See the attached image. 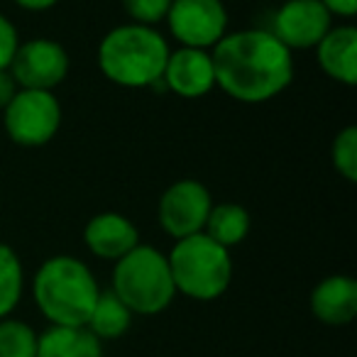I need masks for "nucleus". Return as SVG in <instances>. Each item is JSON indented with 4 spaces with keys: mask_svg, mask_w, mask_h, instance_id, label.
<instances>
[{
    "mask_svg": "<svg viewBox=\"0 0 357 357\" xmlns=\"http://www.w3.org/2000/svg\"><path fill=\"white\" fill-rule=\"evenodd\" d=\"M211 56L215 86L238 103H267L294 81V52L269 30L228 32Z\"/></svg>",
    "mask_w": 357,
    "mask_h": 357,
    "instance_id": "nucleus-1",
    "label": "nucleus"
},
{
    "mask_svg": "<svg viewBox=\"0 0 357 357\" xmlns=\"http://www.w3.org/2000/svg\"><path fill=\"white\" fill-rule=\"evenodd\" d=\"M98 294L100 287L89 264L71 255L45 259L32 277V298L52 326H86Z\"/></svg>",
    "mask_w": 357,
    "mask_h": 357,
    "instance_id": "nucleus-2",
    "label": "nucleus"
},
{
    "mask_svg": "<svg viewBox=\"0 0 357 357\" xmlns=\"http://www.w3.org/2000/svg\"><path fill=\"white\" fill-rule=\"evenodd\" d=\"M169 45L157 27L125 22L108 32L98 45V69L123 89H149L162 79Z\"/></svg>",
    "mask_w": 357,
    "mask_h": 357,
    "instance_id": "nucleus-3",
    "label": "nucleus"
},
{
    "mask_svg": "<svg viewBox=\"0 0 357 357\" xmlns=\"http://www.w3.org/2000/svg\"><path fill=\"white\" fill-rule=\"evenodd\" d=\"M167 262L176 294H184L194 301H215L233 282L230 250L211 240L206 233L176 240L167 255Z\"/></svg>",
    "mask_w": 357,
    "mask_h": 357,
    "instance_id": "nucleus-4",
    "label": "nucleus"
},
{
    "mask_svg": "<svg viewBox=\"0 0 357 357\" xmlns=\"http://www.w3.org/2000/svg\"><path fill=\"white\" fill-rule=\"evenodd\" d=\"M110 291L132 311V316H157L172 306L176 296L167 255L154 245L139 243L113 267Z\"/></svg>",
    "mask_w": 357,
    "mask_h": 357,
    "instance_id": "nucleus-5",
    "label": "nucleus"
},
{
    "mask_svg": "<svg viewBox=\"0 0 357 357\" xmlns=\"http://www.w3.org/2000/svg\"><path fill=\"white\" fill-rule=\"evenodd\" d=\"M8 137L20 147H42L61 128V103L54 91L20 89L3 110Z\"/></svg>",
    "mask_w": 357,
    "mask_h": 357,
    "instance_id": "nucleus-6",
    "label": "nucleus"
},
{
    "mask_svg": "<svg viewBox=\"0 0 357 357\" xmlns=\"http://www.w3.org/2000/svg\"><path fill=\"white\" fill-rule=\"evenodd\" d=\"M164 22L178 45L194 50L211 52L228 35V10L223 0H172Z\"/></svg>",
    "mask_w": 357,
    "mask_h": 357,
    "instance_id": "nucleus-7",
    "label": "nucleus"
},
{
    "mask_svg": "<svg viewBox=\"0 0 357 357\" xmlns=\"http://www.w3.org/2000/svg\"><path fill=\"white\" fill-rule=\"evenodd\" d=\"M213 208L211 191L196 178H178L159 199L157 218L162 230L174 240L204 233V225Z\"/></svg>",
    "mask_w": 357,
    "mask_h": 357,
    "instance_id": "nucleus-8",
    "label": "nucleus"
},
{
    "mask_svg": "<svg viewBox=\"0 0 357 357\" xmlns=\"http://www.w3.org/2000/svg\"><path fill=\"white\" fill-rule=\"evenodd\" d=\"M69 66L71 59L64 45L50 37H35V40L20 42L8 71L20 89L54 91L69 76Z\"/></svg>",
    "mask_w": 357,
    "mask_h": 357,
    "instance_id": "nucleus-9",
    "label": "nucleus"
},
{
    "mask_svg": "<svg viewBox=\"0 0 357 357\" xmlns=\"http://www.w3.org/2000/svg\"><path fill=\"white\" fill-rule=\"evenodd\" d=\"M333 27V15L321 0H287L274 13L272 35L287 50H316Z\"/></svg>",
    "mask_w": 357,
    "mask_h": 357,
    "instance_id": "nucleus-10",
    "label": "nucleus"
},
{
    "mask_svg": "<svg viewBox=\"0 0 357 357\" xmlns=\"http://www.w3.org/2000/svg\"><path fill=\"white\" fill-rule=\"evenodd\" d=\"M162 81L167 93L181 96L189 100L204 98L215 89L213 56L208 50L178 47V50L169 52Z\"/></svg>",
    "mask_w": 357,
    "mask_h": 357,
    "instance_id": "nucleus-11",
    "label": "nucleus"
},
{
    "mask_svg": "<svg viewBox=\"0 0 357 357\" xmlns=\"http://www.w3.org/2000/svg\"><path fill=\"white\" fill-rule=\"evenodd\" d=\"M84 243L98 259L118 262L139 245V233L135 223L115 211L96 213L84 228Z\"/></svg>",
    "mask_w": 357,
    "mask_h": 357,
    "instance_id": "nucleus-12",
    "label": "nucleus"
},
{
    "mask_svg": "<svg viewBox=\"0 0 357 357\" xmlns=\"http://www.w3.org/2000/svg\"><path fill=\"white\" fill-rule=\"evenodd\" d=\"M308 306L326 326H347L357 316V282L347 274H331L313 287Z\"/></svg>",
    "mask_w": 357,
    "mask_h": 357,
    "instance_id": "nucleus-13",
    "label": "nucleus"
},
{
    "mask_svg": "<svg viewBox=\"0 0 357 357\" xmlns=\"http://www.w3.org/2000/svg\"><path fill=\"white\" fill-rule=\"evenodd\" d=\"M316 61L328 79L342 86L357 84V27L333 25L316 45Z\"/></svg>",
    "mask_w": 357,
    "mask_h": 357,
    "instance_id": "nucleus-14",
    "label": "nucleus"
},
{
    "mask_svg": "<svg viewBox=\"0 0 357 357\" xmlns=\"http://www.w3.org/2000/svg\"><path fill=\"white\" fill-rule=\"evenodd\" d=\"M35 357H103V342L86 326H50L37 335Z\"/></svg>",
    "mask_w": 357,
    "mask_h": 357,
    "instance_id": "nucleus-15",
    "label": "nucleus"
},
{
    "mask_svg": "<svg viewBox=\"0 0 357 357\" xmlns=\"http://www.w3.org/2000/svg\"><path fill=\"white\" fill-rule=\"evenodd\" d=\"M130 326H132V311L110 289L108 291H100L86 328L103 342V340H118V337H123L130 331Z\"/></svg>",
    "mask_w": 357,
    "mask_h": 357,
    "instance_id": "nucleus-16",
    "label": "nucleus"
},
{
    "mask_svg": "<svg viewBox=\"0 0 357 357\" xmlns=\"http://www.w3.org/2000/svg\"><path fill=\"white\" fill-rule=\"evenodd\" d=\"M250 213L240 204H218L211 208L208 220L204 225V233L211 240H215L223 248H235L250 235Z\"/></svg>",
    "mask_w": 357,
    "mask_h": 357,
    "instance_id": "nucleus-17",
    "label": "nucleus"
},
{
    "mask_svg": "<svg viewBox=\"0 0 357 357\" xmlns=\"http://www.w3.org/2000/svg\"><path fill=\"white\" fill-rule=\"evenodd\" d=\"M25 291V272L17 252L0 243V318H8L17 308Z\"/></svg>",
    "mask_w": 357,
    "mask_h": 357,
    "instance_id": "nucleus-18",
    "label": "nucleus"
},
{
    "mask_svg": "<svg viewBox=\"0 0 357 357\" xmlns=\"http://www.w3.org/2000/svg\"><path fill=\"white\" fill-rule=\"evenodd\" d=\"M37 333L15 318H0V357H35Z\"/></svg>",
    "mask_w": 357,
    "mask_h": 357,
    "instance_id": "nucleus-19",
    "label": "nucleus"
},
{
    "mask_svg": "<svg viewBox=\"0 0 357 357\" xmlns=\"http://www.w3.org/2000/svg\"><path fill=\"white\" fill-rule=\"evenodd\" d=\"M331 162L333 169L340 174L345 181H357V128L347 125L335 135L331 144Z\"/></svg>",
    "mask_w": 357,
    "mask_h": 357,
    "instance_id": "nucleus-20",
    "label": "nucleus"
},
{
    "mask_svg": "<svg viewBox=\"0 0 357 357\" xmlns=\"http://www.w3.org/2000/svg\"><path fill=\"white\" fill-rule=\"evenodd\" d=\"M120 6H123L125 15L130 17V22L144 27H157L167 17L172 0H120Z\"/></svg>",
    "mask_w": 357,
    "mask_h": 357,
    "instance_id": "nucleus-21",
    "label": "nucleus"
},
{
    "mask_svg": "<svg viewBox=\"0 0 357 357\" xmlns=\"http://www.w3.org/2000/svg\"><path fill=\"white\" fill-rule=\"evenodd\" d=\"M17 47H20L17 27L0 13V69H8V66H10Z\"/></svg>",
    "mask_w": 357,
    "mask_h": 357,
    "instance_id": "nucleus-22",
    "label": "nucleus"
},
{
    "mask_svg": "<svg viewBox=\"0 0 357 357\" xmlns=\"http://www.w3.org/2000/svg\"><path fill=\"white\" fill-rule=\"evenodd\" d=\"M20 91L17 81L13 79V74L8 69H0V110H6L8 103L15 98V93Z\"/></svg>",
    "mask_w": 357,
    "mask_h": 357,
    "instance_id": "nucleus-23",
    "label": "nucleus"
},
{
    "mask_svg": "<svg viewBox=\"0 0 357 357\" xmlns=\"http://www.w3.org/2000/svg\"><path fill=\"white\" fill-rule=\"evenodd\" d=\"M323 8L331 13L333 17H355L357 15V0H321Z\"/></svg>",
    "mask_w": 357,
    "mask_h": 357,
    "instance_id": "nucleus-24",
    "label": "nucleus"
},
{
    "mask_svg": "<svg viewBox=\"0 0 357 357\" xmlns=\"http://www.w3.org/2000/svg\"><path fill=\"white\" fill-rule=\"evenodd\" d=\"M13 3L27 13H45V10H52L59 0H13Z\"/></svg>",
    "mask_w": 357,
    "mask_h": 357,
    "instance_id": "nucleus-25",
    "label": "nucleus"
}]
</instances>
